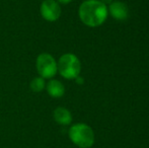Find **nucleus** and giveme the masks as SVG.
I'll list each match as a JSON object with an SVG mask.
<instances>
[{
  "label": "nucleus",
  "mask_w": 149,
  "mask_h": 148,
  "mask_svg": "<svg viewBox=\"0 0 149 148\" xmlns=\"http://www.w3.org/2000/svg\"><path fill=\"white\" fill-rule=\"evenodd\" d=\"M108 7L100 0H84L78 9L81 22L89 28H97L107 20Z\"/></svg>",
  "instance_id": "obj_1"
},
{
  "label": "nucleus",
  "mask_w": 149,
  "mask_h": 148,
  "mask_svg": "<svg viewBox=\"0 0 149 148\" xmlns=\"http://www.w3.org/2000/svg\"><path fill=\"white\" fill-rule=\"evenodd\" d=\"M45 90L47 91L48 95H50L53 99H61L65 94V86L60 80L58 79H49L46 83Z\"/></svg>",
  "instance_id": "obj_6"
},
{
  "label": "nucleus",
  "mask_w": 149,
  "mask_h": 148,
  "mask_svg": "<svg viewBox=\"0 0 149 148\" xmlns=\"http://www.w3.org/2000/svg\"><path fill=\"white\" fill-rule=\"evenodd\" d=\"M36 68L39 76L49 80L54 78L58 73L57 60L50 53H41L36 59Z\"/></svg>",
  "instance_id": "obj_4"
},
{
  "label": "nucleus",
  "mask_w": 149,
  "mask_h": 148,
  "mask_svg": "<svg viewBox=\"0 0 149 148\" xmlns=\"http://www.w3.org/2000/svg\"><path fill=\"white\" fill-rule=\"evenodd\" d=\"M62 9L56 0H42L40 5V14L48 22H55L60 18Z\"/></svg>",
  "instance_id": "obj_5"
},
{
  "label": "nucleus",
  "mask_w": 149,
  "mask_h": 148,
  "mask_svg": "<svg viewBox=\"0 0 149 148\" xmlns=\"http://www.w3.org/2000/svg\"><path fill=\"white\" fill-rule=\"evenodd\" d=\"M58 73L67 80H73L80 75L81 62L75 54L65 53L57 61Z\"/></svg>",
  "instance_id": "obj_3"
},
{
  "label": "nucleus",
  "mask_w": 149,
  "mask_h": 148,
  "mask_svg": "<svg viewBox=\"0 0 149 148\" xmlns=\"http://www.w3.org/2000/svg\"><path fill=\"white\" fill-rule=\"evenodd\" d=\"M108 11L117 20H125L129 15L127 5L121 1H113L109 6Z\"/></svg>",
  "instance_id": "obj_7"
},
{
  "label": "nucleus",
  "mask_w": 149,
  "mask_h": 148,
  "mask_svg": "<svg viewBox=\"0 0 149 148\" xmlns=\"http://www.w3.org/2000/svg\"><path fill=\"white\" fill-rule=\"evenodd\" d=\"M56 1H57L60 5H61V4H62V5H67V4L71 3V2H72V0H56Z\"/></svg>",
  "instance_id": "obj_10"
},
{
  "label": "nucleus",
  "mask_w": 149,
  "mask_h": 148,
  "mask_svg": "<svg viewBox=\"0 0 149 148\" xmlns=\"http://www.w3.org/2000/svg\"><path fill=\"white\" fill-rule=\"evenodd\" d=\"M53 119L58 125L69 126L72 123V114L64 107H57L53 111Z\"/></svg>",
  "instance_id": "obj_8"
},
{
  "label": "nucleus",
  "mask_w": 149,
  "mask_h": 148,
  "mask_svg": "<svg viewBox=\"0 0 149 148\" xmlns=\"http://www.w3.org/2000/svg\"><path fill=\"white\" fill-rule=\"evenodd\" d=\"M70 141L79 148H90L94 144V132L92 128L84 123H76L68 130Z\"/></svg>",
  "instance_id": "obj_2"
},
{
  "label": "nucleus",
  "mask_w": 149,
  "mask_h": 148,
  "mask_svg": "<svg viewBox=\"0 0 149 148\" xmlns=\"http://www.w3.org/2000/svg\"><path fill=\"white\" fill-rule=\"evenodd\" d=\"M74 80L76 81L77 84H83V81H84V79H83L82 77H81L80 75H79V76H77L76 78L74 79Z\"/></svg>",
  "instance_id": "obj_11"
},
{
  "label": "nucleus",
  "mask_w": 149,
  "mask_h": 148,
  "mask_svg": "<svg viewBox=\"0 0 149 148\" xmlns=\"http://www.w3.org/2000/svg\"><path fill=\"white\" fill-rule=\"evenodd\" d=\"M46 83H47L46 79H44L43 77H41V76H37L31 80L30 88L33 92H36V93L42 92V91L45 90Z\"/></svg>",
  "instance_id": "obj_9"
},
{
  "label": "nucleus",
  "mask_w": 149,
  "mask_h": 148,
  "mask_svg": "<svg viewBox=\"0 0 149 148\" xmlns=\"http://www.w3.org/2000/svg\"><path fill=\"white\" fill-rule=\"evenodd\" d=\"M100 1H102L107 5V4H111V3H112L113 0H100Z\"/></svg>",
  "instance_id": "obj_12"
}]
</instances>
